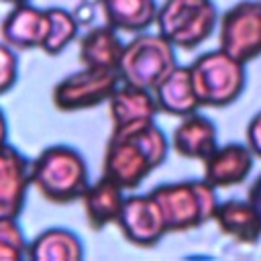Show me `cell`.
Returning <instances> with one entry per match:
<instances>
[{
  "mask_svg": "<svg viewBox=\"0 0 261 261\" xmlns=\"http://www.w3.org/2000/svg\"><path fill=\"white\" fill-rule=\"evenodd\" d=\"M167 151V137L155 122L133 130H112L104 151L102 175L114 179L122 190H135L165 161Z\"/></svg>",
  "mask_w": 261,
  "mask_h": 261,
  "instance_id": "obj_1",
  "label": "cell"
},
{
  "mask_svg": "<svg viewBox=\"0 0 261 261\" xmlns=\"http://www.w3.org/2000/svg\"><path fill=\"white\" fill-rule=\"evenodd\" d=\"M31 181L37 192L53 204L82 200L90 186L86 159L69 145H51L31 163Z\"/></svg>",
  "mask_w": 261,
  "mask_h": 261,
  "instance_id": "obj_2",
  "label": "cell"
},
{
  "mask_svg": "<svg viewBox=\"0 0 261 261\" xmlns=\"http://www.w3.org/2000/svg\"><path fill=\"white\" fill-rule=\"evenodd\" d=\"M157 200L167 232H186L214 220L218 208L216 188L206 179H186L173 184H161L151 190Z\"/></svg>",
  "mask_w": 261,
  "mask_h": 261,
  "instance_id": "obj_3",
  "label": "cell"
},
{
  "mask_svg": "<svg viewBox=\"0 0 261 261\" xmlns=\"http://www.w3.org/2000/svg\"><path fill=\"white\" fill-rule=\"evenodd\" d=\"M175 67V47L161 33H139L124 45L118 75L122 84L153 92L155 86Z\"/></svg>",
  "mask_w": 261,
  "mask_h": 261,
  "instance_id": "obj_4",
  "label": "cell"
},
{
  "mask_svg": "<svg viewBox=\"0 0 261 261\" xmlns=\"http://www.w3.org/2000/svg\"><path fill=\"white\" fill-rule=\"evenodd\" d=\"M155 24L175 49L190 51L214 33L218 10L212 0H163Z\"/></svg>",
  "mask_w": 261,
  "mask_h": 261,
  "instance_id": "obj_5",
  "label": "cell"
},
{
  "mask_svg": "<svg viewBox=\"0 0 261 261\" xmlns=\"http://www.w3.org/2000/svg\"><path fill=\"white\" fill-rule=\"evenodd\" d=\"M190 73L202 106H228L245 88V63L220 47L196 57L190 65Z\"/></svg>",
  "mask_w": 261,
  "mask_h": 261,
  "instance_id": "obj_6",
  "label": "cell"
},
{
  "mask_svg": "<svg viewBox=\"0 0 261 261\" xmlns=\"http://www.w3.org/2000/svg\"><path fill=\"white\" fill-rule=\"evenodd\" d=\"M218 47L243 63H249L261 55L259 0H241L220 16Z\"/></svg>",
  "mask_w": 261,
  "mask_h": 261,
  "instance_id": "obj_7",
  "label": "cell"
},
{
  "mask_svg": "<svg viewBox=\"0 0 261 261\" xmlns=\"http://www.w3.org/2000/svg\"><path fill=\"white\" fill-rule=\"evenodd\" d=\"M120 86L118 71L86 67L63 77L53 88V106L61 112H77L108 102L112 92Z\"/></svg>",
  "mask_w": 261,
  "mask_h": 261,
  "instance_id": "obj_8",
  "label": "cell"
},
{
  "mask_svg": "<svg viewBox=\"0 0 261 261\" xmlns=\"http://www.w3.org/2000/svg\"><path fill=\"white\" fill-rule=\"evenodd\" d=\"M116 226L120 228L122 237L137 247H153L167 232L163 212L151 192L126 196Z\"/></svg>",
  "mask_w": 261,
  "mask_h": 261,
  "instance_id": "obj_9",
  "label": "cell"
},
{
  "mask_svg": "<svg viewBox=\"0 0 261 261\" xmlns=\"http://www.w3.org/2000/svg\"><path fill=\"white\" fill-rule=\"evenodd\" d=\"M51 31V16L49 8H37L29 2L16 4L4 16L0 24L2 41L8 43L12 49L29 51L45 47Z\"/></svg>",
  "mask_w": 261,
  "mask_h": 261,
  "instance_id": "obj_10",
  "label": "cell"
},
{
  "mask_svg": "<svg viewBox=\"0 0 261 261\" xmlns=\"http://www.w3.org/2000/svg\"><path fill=\"white\" fill-rule=\"evenodd\" d=\"M31 184V161L4 143L0 147V216L18 218Z\"/></svg>",
  "mask_w": 261,
  "mask_h": 261,
  "instance_id": "obj_11",
  "label": "cell"
},
{
  "mask_svg": "<svg viewBox=\"0 0 261 261\" xmlns=\"http://www.w3.org/2000/svg\"><path fill=\"white\" fill-rule=\"evenodd\" d=\"M108 112L112 130H133L155 122L159 106L151 90L120 82V86L108 98Z\"/></svg>",
  "mask_w": 261,
  "mask_h": 261,
  "instance_id": "obj_12",
  "label": "cell"
},
{
  "mask_svg": "<svg viewBox=\"0 0 261 261\" xmlns=\"http://www.w3.org/2000/svg\"><path fill=\"white\" fill-rule=\"evenodd\" d=\"M253 151L251 147L228 143L216 147L204 161V179L214 188H228L243 184L253 169Z\"/></svg>",
  "mask_w": 261,
  "mask_h": 261,
  "instance_id": "obj_13",
  "label": "cell"
},
{
  "mask_svg": "<svg viewBox=\"0 0 261 261\" xmlns=\"http://www.w3.org/2000/svg\"><path fill=\"white\" fill-rule=\"evenodd\" d=\"M153 96H155L159 110L169 116L184 118L188 114L198 112V108L202 106L196 94V88H194L190 65H177L175 69H171L155 86Z\"/></svg>",
  "mask_w": 261,
  "mask_h": 261,
  "instance_id": "obj_14",
  "label": "cell"
},
{
  "mask_svg": "<svg viewBox=\"0 0 261 261\" xmlns=\"http://www.w3.org/2000/svg\"><path fill=\"white\" fill-rule=\"evenodd\" d=\"M171 147L186 159L204 161L216 147V124L204 114H188L179 120L171 135Z\"/></svg>",
  "mask_w": 261,
  "mask_h": 261,
  "instance_id": "obj_15",
  "label": "cell"
},
{
  "mask_svg": "<svg viewBox=\"0 0 261 261\" xmlns=\"http://www.w3.org/2000/svg\"><path fill=\"white\" fill-rule=\"evenodd\" d=\"M122 192L124 190L108 175H102L98 181L88 186V190L82 196V202L86 220L92 230H102L104 226L118 220V214L124 204Z\"/></svg>",
  "mask_w": 261,
  "mask_h": 261,
  "instance_id": "obj_16",
  "label": "cell"
},
{
  "mask_svg": "<svg viewBox=\"0 0 261 261\" xmlns=\"http://www.w3.org/2000/svg\"><path fill=\"white\" fill-rule=\"evenodd\" d=\"M218 230L237 243L253 245L261 239V218L249 200H224L214 212Z\"/></svg>",
  "mask_w": 261,
  "mask_h": 261,
  "instance_id": "obj_17",
  "label": "cell"
},
{
  "mask_svg": "<svg viewBox=\"0 0 261 261\" xmlns=\"http://www.w3.org/2000/svg\"><path fill=\"white\" fill-rule=\"evenodd\" d=\"M124 45L110 24L94 27L80 39V61L86 67L118 71Z\"/></svg>",
  "mask_w": 261,
  "mask_h": 261,
  "instance_id": "obj_18",
  "label": "cell"
},
{
  "mask_svg": "<svg viewBox=\"0 0 261 261\" xmlns=\"http://www.w3.org/2000/svg\"><path fill=\"white\" fill-rule=\"evenodd\" d=\"M84 257V245L82 239L61 226L47 228L39 232L29 245H27V259L37 261H77Z\"/></svg>",
  "mask_w": 261,
  "mask_h": 261,
  "instance_id": "obj_19",
  "label": "cell"
},
{
  "mask_svg": "<svg viewBox=\"0 0 261 261\" xmlns=\"http://www.w3.org/2000/svg\"><path fill=\"white\" fill-rule=\"evenodd\" d=\"M106 18L116 31L124 33H143L157 18V2L155 0H98Z\"/></svg>",
  "mask_w": 261,
  "mask_h": 261,
  "instance_id": "obj_20",
  "label": "cell"
},
{
  "mask_svg": "<svg viewBox=\"0 0 261 261\" xmlns=\"http://www.w3.org/2000/svg\"><path fill=\"white\" fill-rule=\"evenodd\" d=\"M49 16H51V31H49V39H47L43 51L47 55H59L69 43L75 41L77 20L69 10L59 8V6L49 8Z\"/></svg>",
  "mask_w": 261,
  "mask_h": 261,
  "instance_id": "obj_21",
  "label": "cell"
},
{
  "mask_svg": "<svg viewBox=\"0 0 261 261\" xmlns=\"http://www.w3.org/2000/svg\"><path fill=\"white\" fill-rule=\"evenodd\" d=\"M27 239L16 218L0 216V261H20L27 257Z\"/></svg>",
  "mask_w": 261,
  "mask_h": 261,
  "instance_id": "obj_22",
  "label": "cell"
},
{
  "mask_svg": "<svg viewBox=\"0 0 261 261\" xmlns=\"http://www.w3.org/2000/svg\"><path fill=\"white\" fill-rule=\"evenodd\" d=\"M18 77V59L8 43H0V96L6 94Z\"/></svg>",
  "mask_w": 261,
  "mask_h": 261,
  "instance_id": "obj_23",
  "label": "cell"
},
{
  "mask_svg": "<svg viewBox=\"0 0 261 261\" xmlns=\"http://www.w3.org/2000/svg\"><path fill=\"white\" fill-rule=\"evenodd\" d=\"M247 143L251 147V151L261 157V112H257L247 126Z\"/></svg>",
  "mask_w": 261,
  "mask_h": 261,
  "instance_id": "obj_24",
  "label": "cell"
},
{
  "mask_svg": "<svg viewBox=\"0 0 261 261\" xmlns=\"http://www.w3.org/2000/svg\"><path fill=\"white\" fill-rule=\"evenodd\" d=\"M247 200L255 206V210L259 212V218H261V175H257V179L251 184V188L247 192Z\"/></svg>",
  "mask_w": 261,
  "mask_h": 261,
  "instance_id": "obj_25",
  "label": "cell"
},
{
  "mask_svg": "<svg viewBox=\"0 0 261 261\" xmlns=\"http://www.w3.org/2000/svg\"><path fill=\"white\" fill-rule=\"evenodd\" d=\"M6 118H4V112H2V108H0V147L6 143Z\"/></svg>",
  "mask_w": 261,
  "mask_h": 261,
  "instance_id": "obj_26",
  "label": "cell"
},
{
  "mask_svg": "<svg viewBox=\"0 0 261 261\" xmlns=\"http://www.w3.org/2000/svg\"><path fill=\"white\" fill-rule=\"evenodd\" d=\"M2 2H8V4L16 6V4H24V2H29V0H2Z\"/></svg>",
  "mask_w": 261,
  "mask_h": 261,
  "instance_id": "obj_27",
  "label": "cell"
}]
</instances>
